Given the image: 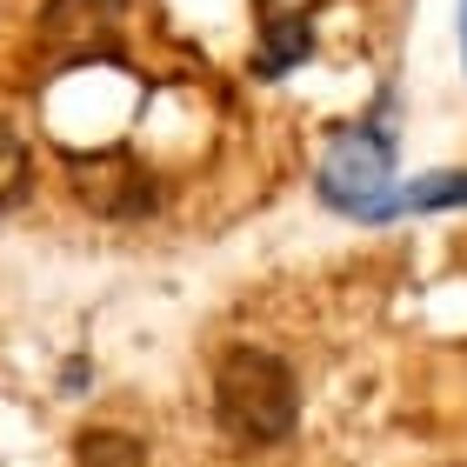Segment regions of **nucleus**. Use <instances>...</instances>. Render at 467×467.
<instances>
[{
	"label": "nucleus",
	"instance_id": "nucleus-1",
	"mask_svg": "<svg viewBox=\"0 0 467 467\" xmlns=\"http://www.w3.org/2000/svg\"><path fill=\"white\" fill-rule=\"evenodd\" d=\"M214 420L234 441H287L301 420V380L267 348H227L214 368Z\"/></svg>",
	"mask_w": 467,
	"mask_h": 467
},
{
	"label": "nucleus",
	"instance_id": "nucleus-8",
	"mask_svg": "<svg viewBox=\"0 0 467 467\" xmlns=\"http://www.w3.org/2000/svg\"><path fill=\"white\" fill-rule=\"evenodd\" d=\"M20 187H27V147H20L7 127H0V207L20 201Z\"/></svg>",
	"mask_w": 467,
	"mask_h": 467
},
{
	"label": "nucleus",
	"instance_id": "nucleus-2",
	"mask_svg": "<svg viewBox=\"0 0 467 467\" xmlns=\"http://www.w3.org/2000/svg\"><path fill=\"white\" fill-rule=\"evenodd\" d=\"M394 94H380L368 120L341 127L321 154V201L354 221H388L394 214V127H388Z\"/></svg>",
	"mask_w": 467,
	"mask_h": 467
},
{
	"label": "nucleus",
	"instance_id": "nucleus-7",
	"mask_svg": "<svg viewBox=\"0 0 467 467\" xmlns=\"http://www.w3.org/2000/svg\"><path fill=\"white\" fill-rule=\"evenodd\" d=\"M74 467H147V448L120 428H88L74 441Z\"/></svg>",
	"mask_w": 467,
	"mask_h": 467
},
{
	"label": "nucleus",
	"instance_id": "nucleus-6",
	"mask_svg": "<svg viewBox=\"0 0 467 467\" xmlns=\"http://www.w3.org/2000/svg\"><path fill=\"white\" fill-rule=\"evenodd\" d=\"M428 207H467V167L420 174L408 187H394V214H428Z\"/></svg>",
	"mask_w": 467,
	"mask_h": 467
},
{
	"label": "nucleus",
	"instance_id": "nucleus-5",
	"mask_svg": "<svg viewBox=\"0 0 467 467\" xmlns=\"http://www.w3.org/2000/svg\"><path fill=\"white\" fill-rule=\"evenodd\" d=\"M261 7V47H254V74L261 80H281L287 67H301L307 47H314V27H307V14H294V7H267V0H254Z\"/></svg>",
	"mask_w": 467,
	"mask_h": 467
},
{
	"label": "nucleus",
	"instance_id": "nucleus-3",
	"mask_svg": "<svg viewBox=\"0 0 467 467\" xmlns=\"http://www.w3.org/2000/svg\"><path fill=\"white\" fill-rule=\"evenodd\" d=\"M120 40H127V0H47L40 7V67L47 74L120 60Z\"/></svg>",
	"mask_w": 467,
	"mask_h": 467
},
{
	"label": "nucleus",
	"instance_id": "nucleus-4",
	"mask_svg": "<svg viewBox=\"0 0 467 467\" xmlns=\"http://www.w3.org/2000/svg\"><path fill=\"white\" fill-rule=\"evenodd\" d=\"M80 207H94L100 221H140L161 207V181L147 174V161L120 154V147H100V154H74L67 161Z\"/></svg>",
	"mask_w": 467,
	"mask_h": 467
},
{
	"label": "nucleus",
	"instance_id": "nucleus-9",
	"mask_svg": "<svg viewBox=\"0 0 467 467\" xmlns=\"http://www.w3.org/2000/svg\"><path fill=\"white\" fill-rule=\"evenodd\" d=\"M461 54H467V0H461Z\"/></svg>",
	"mask_w": 467,
	"mask_h": 467
}]
</instances>
